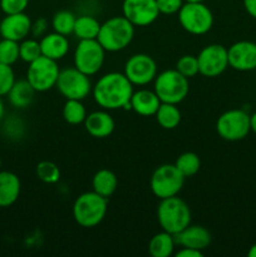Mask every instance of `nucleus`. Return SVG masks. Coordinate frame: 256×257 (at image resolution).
I'll return each mask as SVG.
<instances>
[{
  "label": "nucleus",
  "mask_w": 256,
  "mask_h": 257,
  "mask_svg": "<svg viewBox=\"0 0 256 257\" xmlns=\"http://www.w3.org/2000/svg\"><path fill=\"white\" fill-rule=\"evenodd\" d=\"M133 84L124 73L110 72L102 75L92 88L95 103L103 109H131L130 100L133 94Z\"/></svg>",
  "instance_id": "nucleus-1"
},
{
  "label": "nucleus",
  "mask_w": 256,
  "mask_h": 257,
  "mask_svg": "<svg viewBox=\"0 0 256 257\" xmlns=\"http://www.w3.org/2000/svg\"><path fill=\"white\" fill-rule=\"evenodd\" d=\"M135 25L122 15L112 17L100 24L97 40L105 52H120L132 43L135 38Z\"/></svg>",
  "instance_id": "nucleus-2"
},
{
  "label": "nucleus",
  "mask_w": 256,
  "mask_h": 257,
  "mask_svg": "<svg viewBox=\"0 0 256 257\" xmlns=\"http://www.w3.org/2000/svg\"><path fill=\"white\" fill-rule=\"evenodd\" d=\"M157 221L163 231L175 236L191 225V210L177 196L163 198L158 203Z\"/></svg>",
  "instance_id": "nucleus-3"
},
{
  "label": "nucleus",
  "mask_w": 256,
  "mask_h": 257,
  "mask_svg": "<svg viewBox=\"0 0 256 257\" xmlns=\"http://www.w3.org/2000/svg\"><path fill=\"white\" fill-rule=\"evenodd\" d=\"M108 210L107 198L94 191L78 196L73 205V218L79 226L92 228L99 225L105 217Z\"/></svg>",
  "instance_id": "nucleus-4"
},
{
  "label": "nucleus",
  "mask_w": 256,
  "mask_h": 257,
  "mask_svg": "<svg viewBox=\"0 0 256 257\" xmlns=\"http://www.w3.org/2000/svg\"><path fill=\"white\" fill-rule=\"evenodd\" d=\"M153 90L162 103L178 104L188 94L190 83L177 69H167L156 75Z\"/></svg>",
  "instance_id": "nucleus-5"
},
{
  "label": "nucleus",
  "mask_w": 256,
  "mask_h": 257,
  "mask_svg": "<svg viewBox=\"0 0 256 257\" xmlns=\"http://www.w3.org/2000/svg\"><path fill=\"white\" fill-rule=\"evenodd\" d=\"M177 14L181 27L190 34H206L213 25V14L205 3L185 2Z\"/></svg>",
  "instance_id": "nucleus-6"
},
{
  "label": "nucleus",
  "mask_w": 256,
  "mask_h": 257,
  "mask_svg": "<svg viewBox=\"0 0 256 257\" xmlns=\"http://www.w3.org/2000/svg\"><path fill=\"white\" fill-rule=\"evenodd\" d=\"M105 59V50L97 39L79 40L74 49V67L88 77L102 69Z\"/></svg>",
  "instance_id": "nucleus-7"
},
{
  "label": "nucleus",
  "mask_w": 256,
  "mask_h": 257,
  "mask_svg": "<svg viewBox=\"0 0 256 257\" xmlns=\"http://www.w3.org/2000/svg\"><path fill=\"white\" fill-rule=\"evenodd\" d=\"M185 177L175 165H162L153 171L150 186L153 195L160 200L177 196L182 190Z\"/></svg>",
  "instance_id": "nucleus-8"
},
{
  "label": "nucleus",
  "mask_w": 256,
  "mask_h": 257,
  "mask_svg": "<svg viewBox=\"0 0 256 257\" xmlns=\"http://www.w3.org/2000/svg\"><path fill=\"white\" fill-rule=\"evenodd\" d=\"M55 87L65 99L83 100L92 92V83L89 77L75 67L60 69Z\"/></svg>",
  "instance_id": "nucleus-9"
},
{
  "label": "nucleus",
  "mask_w": 256,
  "mask_h": 257,
  "mask_svg": "<svg viewBox=\"0 0 256 257\" xmlns=\"http://www.w3.org/2000/svg\"><path fill=\"white\" fill-rule=\"evenodd\" d=\"M216 131L222 140L228 142L243 140L251 131L250 114L243 109L226 110L218 117Z\"/></svg>",
  "instance_id": "nucleus-10"
},
{
  "label": "nucleus",
  "mask_w": 256,
  "mask_h": 257,
  "mask_svg": "<svg viewBox=\"0 0 256 257\" xmlns=\"http://www.w3.org/2000/svg\"><path fill=\"white\" fill-rule=\"evenodd\" d=\"M59 72L57 60L40 55L34 62L29 63L27 80L34 88L35 92H47L55 87Z\"/></svg>",
  "instance_id": "nucleus-11"
},
{
  "label": "nucleus",
  "mask_w": 256,
  "mask_h": 257,
  "mask_svg": "<svg viewBox=\"0 0 256 257\" xmlns=\"http://www.w3.org/2000/svg\"><path fill=\"white\" fill-rule=\"evenodd\" d=\"M123 73L133 85L143 87L155 80L157 75V64L151 55L138 53L128 58Z\"/></svg>",
  "instance_id": "nucleus-12"
},
{
  "label": "nucleus",
  "mask_w": 256,
  "mask_h": 257,
  "mask_svg": "<svg viewBox=\"0 0 256 257\" xmlns=\"http://www.w3.org/2000/svg\"><path fill=\"white\" fill-rule=\"evenodd\" d=\"M200 74L207 78H216L228 67L227 49L221 44L206 45L197 55Z\"/></svg>",
  "instance_id": "nucleus-13"
},
{
  "label": "nucleus",
  "mask_w": 256,
  "mask_h": 257,
  "mask_svg": "<svg viewBox=\"0 0 256 257\" xmlns=\"http://www.w3.org/2000/svg\"><path fill=\"white\" fill-rule=\"evenodd\" d=\"M122 13L135 27H148L160 17L156 0H123Z\"/></svg>",
  "instance_id": "nucleus-14"
},
{
  "label": "nucleus",
  "mask_w": 256,
  "mask_h": 257,
  "mask_svg": "<svg viewBox=\"0 0 256 257\" xmlns=\"http://www.w3.org/2000/svg\"><path fill=\"white\" fill-rule=\"evenodd\" d=\"M228 67L238 72H250L256 69V43L240 40L227 49Z\"/></svg>",
  "instance_id": "nucleus-15"
},
{
  "label": "nucleus",
  "mask_w": 256,
  "mask_h": 257,
  "mask_svg": "<svg viewBox=\"0 0 256 257\" xmlns=\"http://www.w3.org/2000/svg\"><path fill=\"white\" fill-rule=\"evenodd\" d=\"M32 20L25 13L8 14L0 22V35L5 39L22 42L30 34Z\"/></svg>",
  "instance_id": "nucleus-16"
},
{
  "label": "nucleus",
  "mask_w": 256,
  "mask_h": 257,
  "mask_svg": "<svg viewBox=\"0 0 256 257\" xmlns=\"http://www.w3.org/2000/svg\"><path fill=\"white\" fill-rule=\"evenodd\" d=\"M175 240L176 243L182 247H191L203 251L210 246L211 233L203 226L188 225L185 230L175 235Z\"/></svg>",
  "instance_id": "nucleus-17"
},
{
  "label": "nucleus",
  "mask_w": 256,
  "mask_h": 257,
  "mask_svg": "<svg viewBox=\"0 0 256 257\" xmlns=\"http://www.w3.org/2000/svg\"><path fill=\"white\" fill-rule=\"evenodd\" d=\"M85 131L94 138H107L113 133L115 122L107 109L94 110L87 114L84 120Z\"/></svg>",
  "instance_id": "nucleus-18"
},
{
  "label": "nucleus",
  "mask_w": 256,
  "mask_h": 257,
  "mask_svg": "<svg viewBox=\"0 0 256 257\" xmlns=\"http://www.w3.org/2000/svg\"><path fill=\"white\" fill-rule=\"evenodd\" d=\"M161 103L162 102L155 90L150 89H138L137 92H133L130 100L131 109L142 117L155 115Z\"/></svg>",
  "instance_id": "nucleus-19"
},
{
  "label": "nucleus",
  "mask_w": 256,
  "mask_h": 257,
  "mask_svg": "<svg viewBox=\"0 0 256 257\" xmlns=\"http://www.w3.org/2000/svg\"><path fill=\"white\" fill-rule=\"evenodd\" d=\"M40 49L42 55L53 60H60L69 52V40L65 35L59 33H47L40 38Z\"/></svg>",
  "instance_id": "nucleus-20"
},
{
  "label": "nucleus",
  "mask_w": 256,
  "mask_h": 257,
  "mask_svg": "<svg viewBox=\"0 0 256 257\" xmlns=\"http://www.w3.org/2000/svg\"><path fill=\"white\" fill-rule=\"evenodd\" d=\"M22 191L19 177L10 171H0V207H10L18 201Z\"/></svg>",
  "instance_id": "nucleus-21"
},
{
  "label": "nucleus",
  "mask_w": 256,
  "mask_h": 257,
  "mask_svg": "<svg viewBox=\"0 0 256 257\" xmlns=\"http://www.w3.org/2000/svg\"><path fill=\"white\" fill-rule=\"evenodd\" d=\"M35 93H37L35 89L27 79L15 80L14 85L8 93V98L13 107L18 108V109H24L32 104Z\"/></svg>",
  "instance_id": "nucleus-22"
},
{
  "label": "nucleus",
  "mask_w": 256,
  "mask_h": 257,
  "mask_svg": "<svg viewBox=\"0 0 256 257\" xmlns=\"http://www.w3.org/2000/svg\"><path fill=\"white\" fill-rule=\"evenodd\" d=\"M176 246L175 236L166 231L156 233L148 242V252L153 257H168L173 253Z\"/></svg>",
  "instance_id": "nucleus-23"
},
{
  "label": "nucleus",
  "mask_w": 256,
  "mask_h": 257,
  "mask_svg": "<svg viewBox=\"0 0 256 257\" xmlns=\"http://www.w3.org/2000/svg\"><path fill=\"white\" fill-rule=\"evenodd\" d=\"M92 187L94 192L108 198L115 192L118 187V178L110 170L103 168L95 172L92 180Z\"/></svg>",
  "instance_id": "nucleus-24"
},
{
  "label": "nucleus",
  "mask_w": 256,
  "mask_h": 257,
  "mask_svg": "<svg viewBox=\"0 0 256 257\" xmlns=\"http://www.w3.org/2000/svg\"><path fill=\"white\" fill-rule=\"evenodd\" d=\"M100 29V23L92 15H80L75 19L73 34L79 40L97 39Z\"/></svg>",
  "instance_id": "nucleus-25"
},
{
  "label": "nucleus",
  "mask_w": 256,
  "mask_h": 257,
  "mask_svg": "<svg viewBox=\"0 0 256 257\" xmlns=\"http://www.w3.org/2000/svg\"><path fill=\"white\" fill-rule=\"evenodd\" d=\"M156 120L158 124L163 128V130H175L178 127L181 123V115L180 109H178L177 104H171V103H161L158 107L157 112L155 114Z\"/></svg>",
  "instance_id": "nucleus-26"
},
{
  "label": "nucleus",
  "mask_w": 256,
  "mask_h": 257,
  "mask_svg": "<svg viewBox=\"0 0 256 257\" xmlns=\"http://www.w3.org/2000/svg\"><path fill=\"white\" fill-rule=\"evenodd\" d=\"M63 118L67 123L72 125H78L84 123L87 118V109L82 100L79 99H67L63 105Z\"/></svg>",
  "instance_id": "nucleus-27"
},
{
  "label": "nucleus",
  "mask_w": 256,
  "mask_h": 257,
  "mask_svg": "<svg viewBox=\"0 0 256 257\" xmlns=\"http://www.w3.org/2000/svg\"><path fill=\"white\" fill-rule=\"evenodd\" d=\"M75 19H77V17L69 10H60V12L55 13L52 19L53 32L59 33L65 37L73 34Z\"/></svg>",
  "instance_id": "nucleus-28"
},
{
  "label": "nucleus",
  "mask_w": 256,
  "mask_h": 257,
  "mask_svg": "<svg viewBox=\"0 0 256 257\" xmlns=\"http://www.w3.org/2000/svg\"><path fill=\"white\" fill-rule=\"evenodd\" d=\"M175 166L177 170L183 175V177H192L200 171L201 168V160L196 153L193 152H185L178 156L176 160Z\"/></svg>",
  "instance_id": "nucleus-29"
},
{
  "label": "nucleus",
  "mask_w": 256,
  "mask_h": 257,
  "mask_svg": "<svg viewBox=\"0 0 256 257\" xmlns=\"http://www.w3.org/2000/svg\"><path fill=\"white\" fill-rule=\"evenodd\" d=\"M42 55L39 40L35 38H25L24 40L19 42V57L23 62L32 63Z\"/></svg>",
  "instance_id": "nucleus-30"
},
{
  "label": "nucleus",
  "mask_w": 256,
  "mask_h": 257,
  "mask_svg": "<svg viewBox=\"0 0 256 257\" xmlns=\"http://www.w3.org/2000/svg\"><path fill=\"white\" fill-rule=\"evenodd\" d=\"M35 172H37L38 178L48 185L57 183L60 180L59 168L54 162H50V161H42L38 163Z\"/></svg>",
  "instance_id": "nucleus-31"
},
{
  "label": "nucleus",
  "mask_w": 256,
  "mask_h": 257,
  "mask_svg": "<svg viewBox=\"0 0 256 257\" xmlns=\"http://www.w3.org/2000/svg\"><path fill=\"white\" fill-rule=\"evenodd\" d=\"M19 57V42L5 39L0 40V63L13 65Z\"/></svg>",
  "instance_id": "nucleus-32"
},
{
  "label": "nucleus",
  "mask_w": 256,
  "mask_h": 257,
  "mask_svg": "<svg viewBox=\"0 0 256 257\" xmlns=\"http://www.w3.org/2000/svg\"><path fill=\"white\" fill-rule=\"evenodd\" d=\"M176 69L186 78H192L196 77V75L200 73V69H198V59L196 55L186 54L182 55L180 59L176 63Z\"/></svg>",
  "instance_id": "nucleus-33"
},
{
  "label": "nucleus",
  "mask_w": 256,
  "mask_h": 257,
  "mask_svg": "<svg viewBox=\"0 0 256 257\" xmlns=\"http://www.w3.org/2000/svg\"><path fill=\"white\" fill-rule=\"evenodd\" d=\"M15 83V73L12 65L0 63V97L8 95Z\"/></svg>",
  "instance_id": "nucleus-34"
},
{
  "label": "nucleus",
  "mask_w": 256,
  "mask_h": 257,
  "mask_svg": "<svg viewBox=\"0 0 256 257\" xmlns=\"http://www.w3.org/2000/svg\"><path fill=\"white\" fill-rule=\"evenodd\" d=\"M29 5V0H0V9L5 15L24 13Z\"/></svg>",
  "instance_id": "nucleus-35"
},
{
  "label": "nucleus",
  "mask_w": 256,
  "mask_h": 257,
  "mask_svg": "<svg viewBox=\"0 0 256 257\" xmlns=\"http://www.w3.org/2000/svg\"><path fill=\"white\" fill-rule=\"evenodd\" d=\"M156 3L160 14L172 15L180 12L182 5L185 4V0H156Z\"/></svg>",
  "instance_id": "nucleus-36"
},
{
  "label": "nucleus",
  "mask_w": 256,
  "mask_h": 257,
  "mask_svg": "<svg viewBox=\"0 0 256 257\" xmlns=\"http://www.w3.org/2000/svg\"><path fill=\"white\" fill-rule=\"evenodd\" d=\"M48 28H49V23L45 18H38L37 20L32 22V29H30V34L33 38L38 39V38L44 37L48 33Z\"/></svg>",
  "instance_id": "nucleus-37"
},
{
  "label": "nucleus",
  "mask_w": 256,
  "mask_h": 257,
  "mask_svg": "<svg viewBox=\"0 0 256 257\" xmlns=\"http://www.w3.org/2000/svg\"><path fill=\"white\" fill-rule=\"evenodd\" d=\"M203 251L196 250L191 247H182L180 251L176 252V257H202Z\"/></svg>",
  "instance_id": "nucleus-38"
},
{
  "label": "nucleus",
  "mask_w": 256,
  "mask_h": 257,
  "mask_svg": "<svg viewBox=\"0 0 256 257\" xmlns=\"http://www.w3.org/2000/svg\"><path fill=\"white\" fill-rule=\"evenodd\" d=\"M243 7L247 14L256 19V0H243Z\"/></svg>",
  "instance_id": "nucleus-39"
},
{
  "label": "nucleus",
  "mask_w": 256,
  "mask_h": 257,
  "mask_svg": "<svg viewBox=\"0 0 256 257\" xmlns=\"http://www.w3.org/2000/svg\"><path fill=\"white\" fill-rule=\"evenodd\" d=\"M250 127H251V131L256 135V112L250 115Z\"/></svg>",
  "instance_id": "nucleus-40"
},
{
  "label": "nucleus",
  "mask_w": 256,
  "mask_h": 257,
  "mask_svg": "<svg viewBox=\"0 0 256 257\" xmlns=\"http://www.w3.org/2000/svg\"><path fill=\"white\" fill-rule=\"evenodd\" d=\"M247 256L248 257H256V243L255 245L251 246L250 250H248V252H247Z\"/></svg>",
  "instance_id": "nucleus-41"
},
{
  "label": "nucleus",
  "mask_w": 256,
  "mask_h": 257,
  "mask_svg": "<svg viewBox=\"0 0 256 257\" xmlns=\"http://www.w3.org/2000/svg\"><path fill=\"white\" fill-rule=\"evenodd\" d=\"M4 113H5L4 103H3L2 97H0V122H2V120H3V117H4Z\"/></svg>",
  "instance_id": "nucleus-42"
},
{
  "label": "nucleus",
  "mask_w": 256,
  "mask_h": 257,
  "mask_svg": "<svg viewBox=\"0 0 256 257\" xmlns=\"http://www.w3.org/2000/svg\"><path fill=\"white\" fill-rule=\"evenodd\" d=\"M186 3H205L206 0H185Z\"/></svg>",
  "instance_id": "nucleus-43"
},
{
  "label": "nucleus",
  "mask_w": 256,
  "mask_h": 257,
  "mask_svg": "<svg viewBox=\"0 0 256 257\" xmlns=\"http://www.w3.org/2000/svg\"><path fill=\"white\" fill-rule=\"evenodd\" d=\"M0 168H2V160H0Z\"/></svg>",
  "instance_id": "nucleus-44"
}]
</instances>
